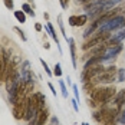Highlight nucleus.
I'll use <instances>...</instances> for the list:
<instances>
[{
	"label": "nucleus",
	"instance_id": "10",
	"mask_svg": "<svg viewBox=\"0 0 125 125\" xmlns=\"http://www.w3.org/2000/svg\"><path fill=\"white\" fill-rule=\"evenodd\" d=\"M114 102L118 108H121L122 105L125 104V89H121L115 96H114Z\"/></svg>",
	"mask_w": 125,
	"mask_h": 125
},
{
	"label": "nucleus",
	"instance_id": "8",
	"mask_svg": "<svg viewBox=\"0 0 125 125\" xmlns=\"http://www.w3.org/2000/svg\"><path fill=\"white\" fill-rule=\"evenodd\" d=\"M98 27H99V23H98L96 20H94V22L86 27V30H85V33H83V38H85V39L91 38V36L96 32V29H98Z\"/></svg>",
	"mask_w": 125,
	"mask_h": 125
},
{
	"label": "nucleus",
	"instance_id": "24",
	"mask_svg": "<svg viewBox=\"0 0 125 125\" xmlns=\"http://www.w3.org/2000/svg\"><path fill=\"white\" fill-rule=\"evenodd\" d=\"M14 30H16V32L19 33V36L22 38V40H23V42H26V40H27V38H26V36H25V33H23V32H22V30H20L19 27H14Z\"/></svg>",
	"mask_w": 125,
	"mask_h": 125
},
{
	"label": "nucleus",
	"instance_id": "4",
	"mask_svg": "<svg viewBox=\"0 0 125 125\" xmlns=\"http://www.w3.org/2000/svg\"><path fill=\"white\" fill-rule=\"evenodd\" d=\"M104 71H105V68H104L101 63L95 65V66H92V68H89V69H83V72H82V75H81V81L85 83V82H88V81L96 78L98 75H101Z\"/></svg>",
	"mask_w": 125,
	"mask_h": 125
},
{
	"label": "nucleus",
	"instance_id": "35",
	"mask_svg": "<svg viewBox=\"0 0 125 125\" xmlns=\"http://www.w3.org/2000/svg\"><path fill=\"white\" fill-rule=\"evenodd\" d=\"M78 1H81V3H83V1H85V0H78Z\"/></svg>",
	"mask_w": 125,
	"mask_h": 125
},
{
	"label": "nucleus",
	"instance_id": "12",
	"mask_svg": "<svg viewBox=\"0 0 125 125\" xmlns=\"http://www.w3.org/2000/svg\"><path fill=\"white\" fill-rule=\"evenodd\" d=\"M48 118H49V112H48V109H40L38 112V125H45L46 124V121H48Z\"/></svg>",
	"mask_w": 125,
	"mask_h": 125
},
{
	"label": "nucleus",
	"instance_id": "31",
	"mask_svg": "<svg viewBox=\"0 0 125 125\" xmlns=\"http://www.w3.org/2000/svg\"><path fill=\"white\" fill-rule=\"evenodd\" d=\"M52 125H59V121H58V118H56V116H53V118H52Z\"/></svg>",
	"mask_w": 125,
	"mask_h": 125
},
{
	"label": "nucleus",
	"instance_id": "17",
	"mask_svg": "<svg viewBox=\"0 0 125 125\" xmlns=\"http://www.w3.org/2000/svg\"><path fill=\"white\" fill-rule=\"evenodd\" d=\"M22 9H23V12L25 13H27V14H30V16H35V12L30 9V6L27 4V3H25L23 6H22Z\"/></svg>",
	"mask_w": 125,
	"mask_h": 125
},
{
	"label": "nucleus",
	"instance_id": "37",
	"mask_svg": "<svg viewBox=\"0 0 125 125\" xmlns=\"http://www.w3.org/2000/svg\"><path fill=\"white\" fill-rule=\"evenodd\" d=\"M124 27H125V23H124Z\"/></svg>",
	"mask_w": 125,
	"mask_h": 125
},
{
	"label": "nucleus",
	"instance_id": "29",
	"mask_svg": "<svg viewBox=\"0 0 125 125\" xmlns=\"http://www.w3.org/2000/svg\"><path fill=\"white\" fill-rule=\"evenodd\" d=\"M73 94H75V99L79 101V92H78V86L73 85Z\"/></svg>",
	"mask_w": 125,
	"mask_h": 125
},
{
	"label": "nucleus",
	"instance_id": "32",
	"mask_svg": "<svg viewBox=\"0 0 125 125\" xmlns=\"http://www.w3.org/2000/svg\"><path fill=\"white\" fill-rule=\"evenodd\" d=\"M48 85H49V88H50V91H52V92H53V95H55V96H56V89H55V88H53V85H52V83H48Z\"/></svg>",
	"mask_w": 125,
	"mask_h": 125
},
{
	"label": "nucleus",
	"instance_id": "16",
	"mask_svg": "<svg viewBox=\"0 0 125 125\" xmlns=\"http://www.w3.org/2000/svg\"><path fill=\"white\" fill-rule=\"evenodd\" d=\"M55 71H53V75L58 76V78H61L62 76V69H61V63H55V68H53Z\"/></svg>",
	"mask_w": 125,
	"mask_h": 125
},
{
	"label": "nucleus",
	"instance_id": "15",
	"mask_svg": "<svg viewBox=\"0 0 125 125\" xmlns=\"http://www.w3.org/2000/svg\"><path fill=\"white\" fill-rule=\"evenodd\" d=\"M88 14H81V16H78V20H76V26H83L85 23L88 22Z\"/></svg>",
	"mask_w": 125,
	"mask_h": 125
},
{
	"label": "nucleus",
	"instance_id": "20",
	"mask_svg": "<svg viewBox=\"0 0 125 125\" xmlns=\"http://www.w3.org/2000/svg\"><path fill=\"white\" fill-rule=\"evenodd\" d=\"M40 63H42V66H43V68H45V72H46V73H48V75H49V76H52V75H53V73H52V72H50V69H49V66H48V63L45 62V61H43V59H40Z\"/></svg>",
	"mask_w": 125,
	"mask_h": 125
},
{
	"label": "nucleus",
	"instance_id": "9",
	"mask_svg": "<svg viewBox=\"0 0 125 125\" xmlns=\"http://www.w3.org/2000/svg\"><path fill=\"white\" fill-rule=\"evenodd\" d=\"M68 43H69V49H71V58H72V65L73 68H76V46H75V40L72 38L68 39Z\"/></svg>",
	"mask_w": 125,
	"mask_h": 125
},
{
	"label": "nucleus",
	"instance_id": "7",
	"mask_svg": "<svg viewBox=\"0 0 125 125\" xmlns=\"http://www.w3.org/2000/svg\"><path fill=\"white\" fill-rule=\"evenodd\" d=\"M125 39V29L118 30L115 35H112L111 38L106 40V46H114V45H119L122 40Z\"/></svg>",
	"mask_w": 125,
	"mask_h": 125
},
{
	"label": "nucleus",
	"instance_id": "5",
	"mask_svg": "<svg viewBox=\"0 0 125 125\" xmlns=\"http://www.w3.org/2000/svg\"><path fill=\"white\" fill-rule=\"evenodd\" d=\"M121 50H122L121 43H119V45H114V46H106L105 52L101 55V63L108 62V61H111V59H115V58L121 53Z\"/></svg>",
	"mask_w": 125,
	"mask_h": 125
},
{
	"label": "nucleus",
	"instance_id": "11",
	"mask_svg": "<svg viewBox=\"0 0 125 125\" xmlns=\"http://www.w3.org/2000/svg\"><path fill=\"white\" fill-rule=\"evenodd\" d=\"M46 30L49 32V35L52 36V39L56 42V46H58L59 52H62V48H61V45H59V39H58V36H56V32H55V29H53V25H52L50 22H48V25H46Z\"/></svg>",
	"mask_w": 125,
	"mask_h": 125
},
{
	"label": "nucleus",
	"instance_id": "28",
	"mask_svg": "<svg viewBox=\"0 0 125 125\" xmlns=\"http://www.w3.org/2000/svg\"><path fill=\"white\" fill-rule=\"evenodd\" d=\"M29 66H30V65H29V62H27V61H25V62H23V66H22V72L29 71Z\"/></svg>",
	"mask_w": 125,
	"mask_h": 125
},
{
	"label": "nucleus",
	"instance_id": "14",
	"mask_svg": "<svg viewBox=\"0 0 125 125\" xmlns=\"http://www.w3.org/2000/svg\"><path fill=\"white\" fill-rule=\"evenodd\" d=\"M14 17L17 19L19 23H25L26 22V14H25V12H22V10H16V12H14Z\"/></svg>",
	"mask_w": 125,
	"mask_h": 125
},
{
	"label": "nucleus",
	"instance_id": "25",
	"mask_svg": "<svg viewBox=\"0 0 125 125\" xmlns=\"http://www.w3.org/2000/svg\"><path fill=\"white\" fill-rule=\"evenodd\" d=\"M76 20H78V16H71V17H69V25L76 26Z\"/></svg>",
	"mask_w": 125,
	"mask_h": 125
},
{
	"label": "nucleus",
	"instance_id": "2",
	"mask_svg": "<svg viewBox=\"0 0 125 125\" xmlns=\"http://www.w3.org/2000/svg\"><path fill=\"white\" fill-rule=\"evenodd\" d=\"M124 23H125V16H114L98 27V32H101V33L112 32V30L119 29V27H124Z\"/></svg>",
	"mask_w": 125,
	"mask_h": 125
},
{
	"label": "nucleus",
	"instance_id": "33",
	"mask_svg": "<svg viewBox=\"0 0 125 125\" xmlns=\"http://www.w3.org/2000/svg\"><path fill=\"white\" fill-rule=\"evenodd\" d=\"M35 29H36L38 32H40V30H42V25H40V23H36V25H35Z\"/></svg>",
	"mask_w": 125,
	"mask_h": 125
},
{
	"label": "nucleus",
	"instance_id": "3",
	"mask_svg": "<svg viewBox=\"0 0 125 125\" xmlns=\"http://www.w3.org/2000/svg\"><path fill=\"white\" fill-rule=\"evenodd\" d=\"M115 72L116 68L115 66H108L101 75H98L96 78H94V83H112L115 81Z\"/></svg>",
	"mask_w": 125,
	"mask_h": 125
},
{
	"label": "nucleus",
	"instance_id": "26",
	"mask_svg": "<svg viewBox=\"0 0 125 125\" xmlns=\"http://www.w3.org/2000/svg\"><path fill=\"white\" fill-rule=\"evenodd\" d=\"M61 6H62L63 10H66L69 7V0H61Z\"/></svg>",
	"mask_w": 125,
	"mask_h": 125
},
{
	"label": "nucleus",
	"instance_id": "19",
	"mask_svg": "<svg viewBox=\"0 0 125 125\" xmlns=\"http://www.w3.org/2000/svg\"><path fill=\"white\" fill-rule=\"evenodd\" d=\"M59 86H61V91H62V95L65 98H68V91H66V86H65L63 81H59Z\"/></svg>",
	"mask_w": 125,
	"mask_h": 125
},
{
	"label": "nucleus",
	"instance_id": "34",
	"mask_svg": "<svg viewBox=\"0 0 125 125\" xmlns=\"http://www.w3.org/2000/svg\"><path fill=\"white\" fill-rule=\"evenodd\" d=\"M104 125H115V122H105Z\"/></svg>",
	"mask_w": 125,
	"mask_h": 125
},
{
	"label": "nucleus",
	"instance_id": "22",
	"mask_svg": "<svg viewBox=\"0 0 125 125\" xmlns=\"http://www.w3.org/2000/svg\"><path fill=\"white\" fill-rule=\"evenodd\" d=\"M116 9H118V14L119 16H125V3H122L121 6H118Z\"/></svg>",
	"mask_w": 125,
	"mask_h": 125
},
{
	"label": "nucleus",
	"instance_id": "23",
	"mask_svg": "<svg viewBox=\"0 0 125 125\" xmlns=\"http://www.w3.org/2000/svg\"><path fill=\"white\" fill-rule=\"evenodd\" d=\"M58 23H59V27H61L62 35H65V26H63V22H62V16H58Z\"/></svg>",
	"mask_w": 125,
	"mask_h": 125
},
{
	"label": "nucleus",
	"instance_id": "13",
	"mask_svg": "<svg viewBox=\"0 0 125 125\" xmlns=\"http://www.w3.org/2000/svg\"><path fill=\"white\" fill-rule=\"evenodd\" d=\"M32 96H33V99L36 101L39 109H43V108H45V104H46V98H45V95L40 94V92H38V94H33Z\"/></svg>",
	"mask_w": 125,
	"mask_h": 125
},
{
	"label": "nucleus",
	"instance_id": "18",
	"mask_svg": "<svg viewBox=\"0 0 125 125\" xmlns=\"http://www.w3.org/2000/svg\"><path fill=\"white\" fill-rule=\"evenodd\" d=\"M125 81V69H118V82H124Z\"/></svg>",
	"mask_w": 125,
	"mask_h": 125
},
{
	"label": "nucleus",
	"instance_id": "21",
	"mask_svg": "<svg viewBox=\"0 0 125 125\" xmlns=\"http://www.w3.org/2000/svg\"><path fill=\"white\" fill-rule=\"evenodd\" d=\"M4 1V6L9 9V10H13V7H14V4H13V0H3Z\"/></svg>",
	"mask_w": 125,
	"mask_h": 125
},
{
	"label": "nucleus",
	"instance_id": "27",
	"mask_svg": "<svg viewBox=\"0 0 125 125\" xmlns=\"http://www.w3.org/2000/svg\"><path fill=\"white\" fill-rule=\"evenodd\" d=\"M119 122L125 125V109H124V111H121V112H119Z\"/></svg>",
	"mask_w": 125,
	"mask_h": 125
},
{
	"label": "nucleus",
	"instance_id": "36",
	"mask_svg": "<svg viewBox=\"0 0 125 125\" xmlns=\"http://www.w3.org/2000/svg\"><path fill=\"white\" fill-rule=\"evenodd\" d=\"M82 125H89V124H88V122H83V124H82Z\"/></svg>",
	"mask_w": 125,
	"mask_h": 125
},
{
	"label": "nucleus",
	"instance_id": "6",
	"mask_svg": "<svg viewBox=\"0 0 125 125\" xmlns=\"http://www.w3.org/2000/svg\"><path fill=\"white\" fill-rule=\"evenodd\" d=\"M40 111L36 104V101L33 99V96H29L27 98V105H26V111H25V115H23V119L25 121H30L35 115H38V112Z\"/></svg>",
	"mask_w": 125,
	"mask_h": 125
},
{
	"label": "nucleus",
	"instance_id": "1",
	"mask_svg": "<svg viewBox=\"0 0 125 125\" xmlns=\"http://www.w3.org/2000/svg\"><path fill=\"white\" fill-rule=\"evenodd\" d=\"M116 94L115 86H99V88H94L92 89V101L98 102V104H106L112 99Z\"/></svg>",
	"mask_w": 125,
	"mask_h": 125
},
{
	"label": "nucleus",
	"instance_id": "30",
	"mask_svg": "<svg viewBox=\"0 0 125 125\" xmlns=\"http://www.w3.org/2000/svg\"><path fill=\"white\" fill-rule=\"evenodd\" d=\"M72 106H73V109H75L76 112L79 111V106H78V101H76V99H73V101H72Z\"/></svg>",
	"mask_w": 125,
	"mask_h": 125
}]
</instances>
